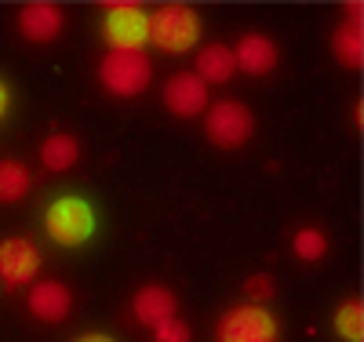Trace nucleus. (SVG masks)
Wrapping results in <instances>:
<instances>
[{
    "label": "nucleus",
    "mask_w": 364,
    "mask_h": 342,
    "mask_svg": "<svg viewBox=\"0 0 364 342\" xmlns=\"http://www.w3.org/2000/svg\"><path fill=\"white\" fill-rule=\"evenodd\" d=\"M44 230L58 247H80V244H87L91 237H95L99 219H95V208H91L84 197L66 193V197L51 201V208L44 215Z\"/></svg>",
    "instance_id": "f257e3e1"
},
{
    "label": "nucleus",
    "mask_w": 364,
    "mask_h": 342,
    "mask_svg": "<svg viewBox=\"0 0 364 342\" xmlns=\"http://www.w3.org/2000/svg\"><path fill=\"white\" fill-rule=\"evenodd\" d=\"M154 66H149L146 51H128V48H109L106 58L99 62V80L109 95L117 99H135L139 91L149 87Z\"/></svg>",
    "instance_id": "f03ea898"
},
{
    "label": "nucleus",
    "mask_w": 364,
    "mask_h": 342,
    "mask_svg": "<svg viewBox=\"0 0 364 342\" xmlns=\"http://www.w3.org/2000/svg\"><path fill=\"white\" fill-rule=\"evenodd\" d=\"M200 41V15L186 4H164L149 15V44L168 51V55H182L197 48Z\"/></svg>",
    "instance_id": "7ed1b4c3"
},
{
    "label": "nucleus",
    "mask_w": 364,
    "mask_h": 342,
    "mask_svg": "<svg viewBox=\"0 0 364 342\" xmlns=\"http://www.w3.org/2000/svg\"><path fill=\"white\" fill-rule=\"evenodd\" d=\"M215 342H281V324L266 306L245 302L223 314L215 328Z\"/></svg>",
    "instance_id": "20e7f679"
},
{
    "label": "nucleus",
    "mask_w": 364,
    "mask_h": 342,
    "mask_svg": "<svg viewBox=\"0 0 364 342\" xmlns=\"http://www.w3.org/2000/svg\"><path fill=\"white\" fill-rule=\"evenodd\" d=\"M204 132L219 149H240L255 132L252 109L245 102H215L204 113Z\"/></svg>",
    "instance_id": "39448f33"
},
{
    "label": "nucleus",
    "mask_w": 364,
    "mask_h": 342,
    "mask_svg": "<svg viewBox=\"0 0 364 342\" xmlns=\"http://www.w3.org/2000/svg\"><path fill=\"white\" fill-rule=\"evenodd\" d=\"M102 37L109 48L142 51L149 44V11L139 4H109L102 11Z\"/></svg>",
    "instance_id": "423d86ee"
},
{
    "label": "nucleus",
    "mask_w": 364,
    "mask_h": 342,
    "mask_svg": "<svg viewBox=\"0 0 364 342\" xmlns=\"http://www.w3.org/2000/svg\"><path fill=\"white\" fill-rule=\"evenodd\" d=\"M41 273V247L29 237H4L0 240V284L22 288L33 284Z\"/></svg>",
    "instance_id": "0eeeda50"
},
{
    "label": "nucleus",
    "mask_w": 364,
    "mask_h": 342,
    "mask_svg": "<svg viewBox=\"0 0 364 342\" xmlns=\"http://www.w3.org/2000/svg\"><path fill=\"white\" fill-rule=\"evenodd\" d=\"M26 306H29V314H33L37 321L58 324V321L70 317L73 292H70L63 281H37L33 288H29V295H26Z\"/></svg>",
    "instance_id": "6e6552de"
},
{
    "label": "nucleus",
    "mask_w": 364,
    "mask_h": 342,
    "mask_svg": "<svg viewBox=\"0 0 364 342\" xmlns=\"http://www.w3.org/2000/svg\"><path fill=\"white\" fill-rule=\"evenodd\" d=\"M164 106L175 117H182V120L204 113V106H208V84L197 73H175L168 80V87H164Z\"/></svg>",
    "instance_id": "1a4fd4ad"
},
{
    "label": "nucleus",
    "mask_w": 364,
    "mask_h": 342,
    "mask_svg": "<svg viewBox=\"0 0 364 342\" xmlns=\"http://www.w3.org/2000/svg\"><path fill=\"white\" fill-rule=\"evenodd\" d=\"M233 62H237L240 73L266 77V73H273V66H277V44H273L269 37H262V33H245L233 48Z\"/></svg>",
    "instance_id": "9d476101"
},
{
    "label": "nucleus",
    "mask_w": 364,
    "mask_h": 342,
    "mask_svg": "<svg viewBox=\"0 0 364 342\" xmlns=\"http://www.w3.org/2000/svg\"><path fill=\"white\" fill-rule=\"evenodd\" d=\"M63 26H66V18H63V8L58 4H26L18 11V33L33 44L55 41L63 33Z\"/></svg>",
    "instance_id": "9b49d317"
},
{
    "label": "nucleus",
    "mask_w": 364,
    "mask_h": 342,
    "mask_svg": "<svg viewBox=\"0 0 364 342\" xmlns=\"http://www.w3.org/2000/svg\"><path fill=\"white\" fill-rule=\"evenodd\" d=\"M132 309H135V321H139V324L161 328V324H168V321L175 317V295H171L164 284H146V288L135 295Z\"/></svg>",
    "instance_id": "f8f14e48"
},
{
    "label": "nucleus",
    "mask_w": 364,
    "mask_h": 342,
    "mask_svg": "<svg viewBox=\"0 0 364 342\" xmlns=\"http://www.w3.org/2000/svg\"><path fill=\"white\" fill-rule=\"evenodd\" d=\"M204 84H226L237 73V62H233V48L226 44H208L197 55V70H193Z\"/></svg>",
    "instance_id": "ddd939ff"
},
{
    "label": "nucleus",
    "mask_w": 364,
    "mask_h": 342,
    "mask_svg": "<svg viewBox=\"0 0 364 342\" xmlns=\"http://www.w3.org/2000/svg\"><path fill=\"white\" fill-rule=\"evenodd\" d=\"M80 161V142L70 135V132H55L44 139L41 146V164L48 171H70L73 164Z\"/></svg>",
    "instance_id": "4468645a"
},
{
    "label": "nucleus",
    "mask_w": 364,
    "mask_h": 342,
    "mask_svg": "<svg viewBox=\"0 0 364 342\" xmlns=\"http://www.w3.org/2000/svg\"><path fill=\"white\" fill-rule=\"evenodd\" d=\"M29 168L22 161H0V204H15L29 193Z\"/></svg>",
    "instance_id": "2eb2a0df"
},
{
    "label": "nucleus",
    "mask_w": 364,
    "mask_h": 342,
    "mask_svg": "<svg viewBox=\"0 0 364 342\" xmlns=\"http://www.w3.org/2000/svg\"><path fill=\"white\" fill-rule=\"evenodd\" d=\"M331 48H336V58L343 62V66L357 70L360 62H364V33H360V26H339L336 29V37H331Z\"/></svg>",
    "instance_id": "dca6fc26"
},
{
    "label": "nucleus",
    "mask_w": 364,
    "mask_h": 342,
    "mask_svg": "<svg viewBox=\"0 0 364 342\" xmlns=\"http://www.w3.org/2000/svg\"><path fill=\"white\" fill-rule=\"evenodd\" d=\"M336 335L343 342H360L364 338V309H360V299H350L336 309Z\"/></svg>",
    "instance_id": "f3484780"
},
{
    "label": "nucleus",
    "mask_w": 364,
    "mask_h": 342,
    "mask_svg": "<svg viewBox=\"0 0 364 342\" xmlns=\"http://www.w3.org/2000/svg\"><path fill=\"white\" fill-rule=\"evenodd\" d=\"M291 252L302 259V262H321L328 255V237L317 230V226H302L291 240Z\"/></svg>",
    "instance_id": "a211bd4d"
},
{
    "label": "nucleus",
    "mask_w": 364,
    "mask_h": 342,
    "mask_svg": "<svg viewBox=\"0 0 364 342\" xmlns=\"http://www.w3.org/2000/svg\"><path fill=\"white\" fill-rule=\"evenodd\" d=\"M154 342H190V324H182L178 317H171L168 324L154 328Z\"/></svg>",
    "instance_id": "6ab92c4d"
},
{
    "label": "nucleus",
    "mask_w": 364,
    "mask_h": 342,
    "mask_svg": "<svg viewBox=\"0 0 364 342\" xmlns=\"http://www.w3.org/2000/svg\"><path fill=\"white\" fill-rule=\"evenodd\" d=\"M245 292H248V299H252L255 306H266V302L273 299V281H269L266 273H255L252 281H248V288H245Z\"/></svg>",
    "instance_id": "aec40b11"
},
{
    "label": "nucleus",
    "mask_w": 364,
    "mask_h": 342,
    "mask_svg": "<svg viewBox=\"0 0 364 342\" xmlns=\"http://www.w3.org/2000/svg\"><path fill=\"white\" fill-rule=\"evenodd\" d=\"M8 109H11V91H8V84L0 80V120L8 117Z\"/></svg>",
    "instance_id": "412c9836"
},
{
    "label": "nucleus",
    "mask_w": 364,
    "mask_h": 342,
    "mask_svg": "<svg viewBox=\"0 0 364 342\" xmlns=\"http://www.w3.org/2000/svg\"><path fill=\"white\" fill-rule=\"evenodd\" d=\"M77 342H117V338H109V335H102V331H87V335H80Z\"/></svg>",
    "instance_id": "4be33fe9"
}]
</instances>
